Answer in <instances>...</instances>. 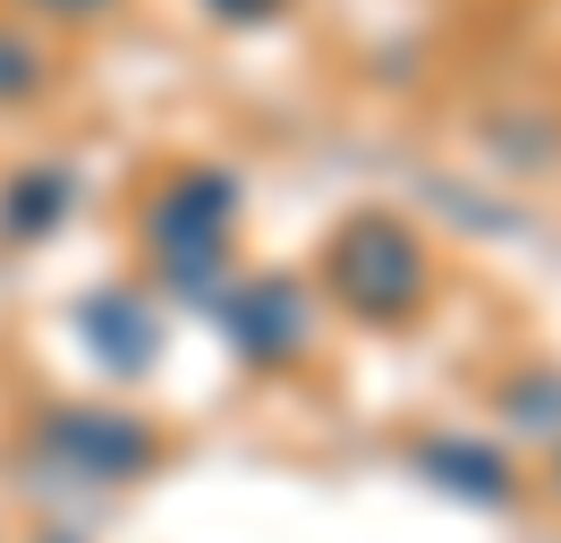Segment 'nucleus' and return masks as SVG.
Segmentation results:
<instances>
[{"label": "nucleus", "mask_w": 561, "mask_h": 543, "mask_svg": "<svg viewBox=\"0 0 561 543\" xmlns=\"http://www.w3.org/2000/svg\"><path fill=\"white\" fill-rule=\"evenodd\" d=\"M145 255L153 280L179 289L187 305H213L230 280V238H239V178L213 162H179L153 196H145Z\"/></svg>", "instance_id": "f257e3e1"}, {"label": "nucleus", "mask_w": 561, "mask_h": 543, "mask_svg": "<svg viewBox=\"0 0 561 543\" xmlns=\"http://www.w3.org/2000/svg\"><path fill=\"white\" fill-rule=\"evenodd\" d=\"M323 289L341 298L350 323L391 332V323H409L425 305V289H434V246L417 238V221L366 204V212H350L341 230L323 238Z\"/></svg>", "instance_id": "f03ea898"}, {"label": "nucleus", "mask_w": 561, "mask_h": 543, "mask_svg": "<svg viewBox=\"0 0 561 543\" xmlns=\"http://www.w3.org/2000/svg\"><path fill=\"white\" fill-rule=\"evenodd\" d=\"M26 459L35 475L51 484H137V475L162 467V434L128 416V407H94V400H69V407H43L35 434H26Z\"/></svg>", "instance_id": "7ed1b4c3"}, {"label": "nucleus", "mask_w": 561, "mask_h": 543, "mask_svg": "<svg viewBox=\"0 0 561 543\" xmlns=\"http://www.w3.org/2000/svg\"><path fill=\"white\" fill-rule=\"evenodd\" d=\"M205 314H221V332H230V348L247 366H298L307 339H316V298L289 272H247V280L230 272Z\"/></svg>", "instance_id": "20e7f679"}, {"label": "nucleus", "mask_w": 561, "mask_h": 543, "mask_svg": "<svg viewBox=\"0 0 561 543\" xmlns=\"http://www.w3.org/2000/svg\"><path fill=\"white\" fill-rule=\"evenodd\" d=\"M77 332H85L103 373H153V357H162V305L145 289H128V280H111L94 298H77Z\"/></svg>", "instance_id": "39448f33"}, {"label": "nucleus", "mask_w": 561, "mask_h": 543, "mask_svg": "<svg viewBox=\"0 0 561 543\" xmlns=\"http://www.w3.org/2000/svg\"><path fill=\"white\" fill-rule=\"evenodd\" d=\"M409 467L425 484H443L459 501H485V509H511L519 501V467H511V450H493L485 434H425L409 450Z\"/></svg>", "instance_id": "423d86ee"}, {"label": "nucleus", "mask_w": 561, "mask_h": 543, "mask_svg": "<svg viewBox=\"0 0 561 543\" xmlns=\"http://www.w3.org/2000/svg\"><path fill=\"white\" fill-rule=\"evenodd\" d=\"M69 204H77V170H60V162L18 170V178L0 187V230L9 238H51L69 221Z\"/></svg>", "instance_id": "0eeeda50"}, {"label": "nucleus", "mask_w": 561, "mask_h": 543, "mask_svg": "<svg viewBox=\"0 0 561 543\" xmlns=\"http://www.w3.org/2000/svg\"><path fill=\"white\" fill-rule=\"evenodd\" d=\"M493 407L519 425V434H561V373L553 366H527V373H511L502 391H493Z\"/></svg>", "instance_id": "6e6552de"}, {"label": "nucleus", "mask_w": 561, "mask_h": 543, "mask_svg": "<svg viewBox=\"0 0 561 543\" xmlns=\"http://www.w3.org/2000/svg\"><path fill=\"white\" fill-rule=\"evenodd\" d=\"M43 85H51V60H43L35 34H18L9 18H0V102H35Z\"/></svg>", "instance_id": "1a4fd4ad"}, {"label": "nucleus", "mask_w": 561, "mask_h": 543, "mask_svg": "<svg viewBox=\"0 0 561 543\" xmlns=\"http://www.w3.org/2000/svg\"><path fill=\"white\" fill-rule=\"evenodd\" d=\"M205 18H221V26H273V18H289V0H205Z\"/></svg>", "instance_id": "9d476101"}, {"label": "nucleus", "mask_w": 561, "mask_h": 543, "mask_svg": "<svg viewBox=\"0 0 561 543\" xmlns=\"http://www.w3.org/2000/svg\"><path fill=\"white\" fill-rule=\"evenodd\" d=\"M18 9H43V18H60V26H94V18H111L119 0H18Z\"/></svg>", "instance_id": "9b49d317"}, {"label": "nucleus", "mask_w": 561, "mask_h": 543, "mask_svg": "<svg viewBox=\"0 0 561 543\" xmlns=\"http://www.w3.org/2000/svg\"><path fill=\"white\" fill-rule=\"evenodd\" d=\"M553 501H561V450H553Z\"/></svg>", "instance_id": "f8f14e48"}, {"label": "nucleus", "mask_w": 561, "mask_h": 543, "mask_svg": "<svg viewBox=\"0 0 561 543\" xmlns=\"http://www.w3.org/2000/svg\"><path fill=\"white\" fill-rule=\"evenodd\" d=\"M43 543H69V535H43Z\"/></svg>", "instance_id": "ddd939ff"}]
</instances>
